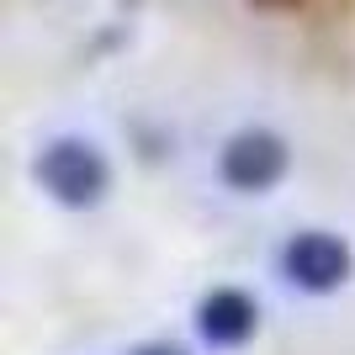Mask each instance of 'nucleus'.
Listing matches in <instances>:
<instances>
[{"mask_svg":"<svg viewBox=\"0 0 355 355\" xmlns=\"http://www.w3.org/2000/svg\"><path fill=\"white\" fill-rule=\"evenodd\" d=\"M37 180L64 207H96L106 196V186H112V170H106L96 144H85V138H53L37 154Z\"/></svg>","mask_w":355,"mask_h":355,"instance_id":"obj_1","label":"nucleus"},{"mask_svg":"<svg viewBox=\"0 0 355 355\" xmlns=\"http://www.w3.org/2000/svg\"><path fill=\"white\" fill-rule=\"evenodd\" d=\"M282 270H286V282H292L297 292L324 297V292H340V286L350 282V250H345V239L308 228V234H297L282 250Z\"/></svg>","mask_w":355,"mask_h":355,"instance_id":"obj_2","label":"nucleus"},{"mask_svg":"<svg viewBox=\"0 0 355 355\" xmlns=\"http://www.w3.org/2000/svg\"><path fill=\"white\" fill-rule=\"evenodd\" d=\"M282 175H286V144L276 133L250 128V133H234L223 144V180L234 191H270Z\"/></svg>","mask_w":355,"mask_h":355,"instance_id":"obj_3","label":"nucleus"},{"mask_svg":"<svg viewBox=\"0 0 355 355\" xmlns=\"http://www.w3.org/2000/svg\"><path fill=\"white\" fill-rule=\"evenodd\" d=\"M254 324H260V313H254V302L244 292H234V286H218V292L202 297V308H196V329H202V340L207 345H244L254 334Z\"/></svg>","mask_w":355,"mask_h":355,"instance_id":"obj_4","label":"nucleus"},{"mask_svg":"<svg viewBox=\"0 0 355 355\" xmlns=\"http://www.w3.org/2000/svg\"><path fill=\"white\" fill-rule=\"evenodd\" d=\"M138 355H186V350H175V345H144Z\"/></svg>","mask_w":355,"mask_h":355,"instance_id":"obj_5","label":"nucleus"}]
</instances>
